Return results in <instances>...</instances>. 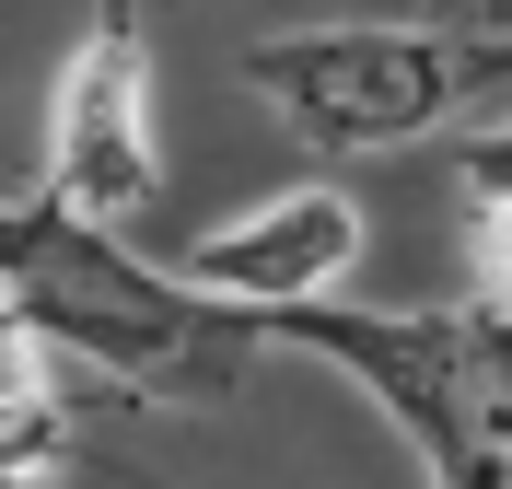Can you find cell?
<instances>
[{
  "label": "cell",
  "instance_id": "cell-1",
  "mask_svg": "<svg viewBox=\"0 0 512 489\" xmlns=\"http://www.w3.org/2000/svg\"><path fill=\"white\" fill-rule=\"evenodd\" d=\"M0 303L70 373L140 396V408H222L268 350V326L245 303L198 292L187 268H152L117 222H82L47 187H24L0 222Z\"/></svg>",
  "mask_w": 512,
  "mask_h": 489
},
{
  "label": "cell",
  "instance_id": "cell-2",
  "mask_svg": "<svg viewBox=\"0 0 512 489\" xmlns=\"http://www.w3.org/2000/svg\"><path fill=\"white\" fill-rule=\"evenodd\" d=\"M233 70L303 152H408L443 140L466 105L512 94V35L466 12H350L245 35Z\"/></svg>",
  "mask_w": 512,
  "mask_h": 489
},
{
  "label": "cell",
  "instance_id": "cell-3",
  "mask_svg": "<svg viewBox=\"0 0 512 489\" xmlns=\"http://www.w3.org/2000/svg\"><path fill=\"white\" fill-rule=\"evenodd\" d=\"M268 350H303L326 373H350L384 408V431L419 455L431 489H512V431H501V326L478 303H291L256 315Z\"/></svg>",
  "mask_w": 512,
  "mask_h": 489
},
{
  "label": "cell",
  "instance_id": "cell-4",
  "mask_svg": "<svg viewBox=\"0 0 512 489\" xmlns=\"http://www.w3.org/2000/svg\"><path fill=\"white\" fill-rule=\"evenodd\" d=\"M35 187L70 198L82 222H140L163 198V152H152V24L140 0H94L70 35L59 82H47V163Z\"/></svg>",
  "mask_w": 512,
  "mask_h": 489
},
{
  "label": "cell",
  "instance_id": "cell-5",
  "mask_svg": "<svg viewBox=\"0 0 512 489\" xmlns=\"http://www.w3.org/2000/svg\"><path fill=\"white\" fill-rule=\"evenodd\" d=\"M198 280V292H222L245 303V315H291V303H326V292H350V268H361V198L350 187H280V198H256V210H233V222H210L175 257Z\"/></svg>",
  "mask_w": 512,
  "mask_h": 489
},
{
  "label": "cell",
  "instance_id": "cell-6",
  "mask_svg": "<svg viewBox=\"0 0 512 489\" xmlns=\"http://www.w3.org/2000/svg\"><path fill=\"white\" fill-rule=\"evenodd\" d=\"M454 175H466L478 210H489V198H512V117H501V129H478V140H454Z\"/></svg>",
  "mask_w": 512,
  "mask_h": 489
},
{
  "label": "cell",
  "instance_id": "cell-7",
  "mask_svg": "<svg viewBox=\"0 0 512 489\" xmlns=\"http://www.w3.org/2000/svg\"><path fill=\"white\" fill-rule=\"evenodd\" d=\"M478 257H489V292H512V198L478 210Z\"/></svg>",
  "mask_w": 512,
  "mask_h": 489
},
{
  "label": "cell",
  "instance_id": "cell-8",
  "mask_svg": "<svg viewBox=\"0 0 512 489\" xmlns=\"http://www.w3.org/2000/svg\"><path fill=\"white\" fill-rule=\"evenodd\" d=\"M431 12H466V24H501L512 35V0H431Z\"/></svg>",
  "mask_w": 512,
  "mask_h": 489
}]
</instances>
